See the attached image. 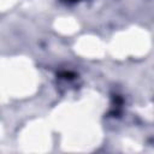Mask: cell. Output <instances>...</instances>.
I'll list each match as a JSON object with an SVG mask.
<instances>
[{"instance_id": "cell-1", "label": "cell", "mask_w": 154, "mask_h": 154, "mask_svg": "<svg viewBox=\"0 0 154 154\" xmlns=\"http://www.w3.org/2000/svg\"><path fill=\"white\" fill-rule=\"evenodd\" d=\"M65 1H72L73 2V1H77V0H65Z\"/></svg>"}]
</instances>
